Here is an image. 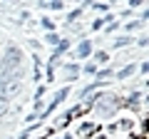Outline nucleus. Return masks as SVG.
<instances>
[{
  "instance_id": "1",
  "label": "nucleus",
  "mask_w": 149,
  "mask_h": 139,
  "mask_svg": "<svg viewBox=\"0 0 149 139\" xmlns=\"http://www.w3.org/2000/svg\"><path fill=\"white\" fill-rule=\"evenodd\" d=\"M17 65H20V50L17 47H8V52H5V62H3V67H0V77L3 75H10V70H15Z\"/></svg>"
},
{
  "instance_id": "2",
  "label": "nucleus",
  "mask_w": 149,
  "mask_h": 139,
  "mask_svg": "<svg viewBox=\"0 0 149 139\" xmlns=\"http://www.w3.org/2000/svg\"><path fill=\"white\" fill-rule=\"evenodd\" d=\"M17 92H20V82H17V77H0V97H13V95H17Z\"/></svg>"
},
{
  "instance_id": "3",
  "label": "nucleus",
  "mask_w": 149,
  "mask_h": 139,
  "mask_svg": "<svg viewBox=\"0 0 149 139\" xmlns=\"http://www.w3.org/2000/svg\"><path fill=\"white\" fill-rule=\"evenodd\" d=\"M5 112H8V99H5V97H0V117H3Z\"/></svg>"
},
{
  "instance_id": "4",
  "label": "nucleus",
  "mask_w": 149,
  "mask_h": 139,
  "mask_svg": "<svg viewBox=\"0 0 149 139\" xmlns=\"http://www.w3.org/2000/svg\"><path fill=\"white\" fill-rule=\"evenodd\" d=\"M90 52V45H80V55H87Z\"/></svg>"
}]
</instances>
